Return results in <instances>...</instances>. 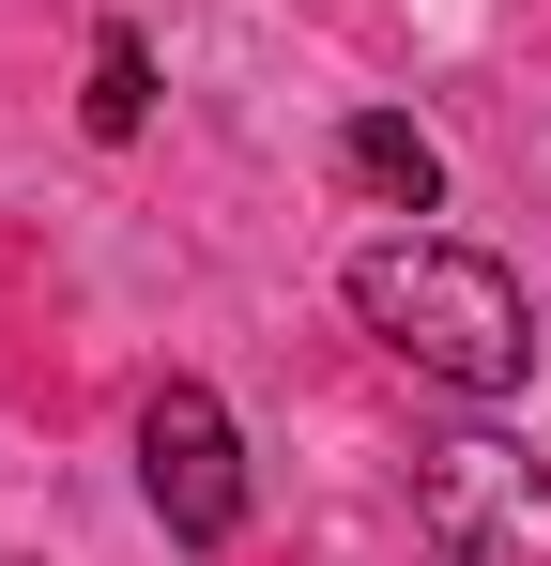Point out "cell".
<instances>
[{
	"mask_svg": "<svg viewBox=\"0 0 551 566\" xmlns=\"http://www.w3.org/2000/svg\"><path fill=\"white\" fill-rule=\"evenodd\" d=\"M353 322L445 398H521L537 382V306L490 245H445V230H383L353 245Z\"/></svg>",
	"mask_w": 551,
	"mask_h": 566,
	"instance_id": "obj_1",
	"label": "cell"
},
{
	"mask_svg": "<svg viewBox=\"0 0 551 566\" xmlns=\"http://www.w3.org/2000/svg\"><path fill=\"white\" fill-rule=\"evenodd\" d=\"M414 536L445 566H551V460L506 444V429L414 444Z\"/></svg>",
	"mask_w": 551,
	"mask_h": 566,
	"instance_id": "obj_2",
	"label": "cell"
},
{
	"mask_svg": "<svg viewBox=\"0 0 551 566\" xmlns=\"http://www.w3.org/2000/svg\"><path fill=\"white\" fill-rule=\"evenodd\" d=\"M138 490H154V521H169L184 552H215L246 521V444H230L215 382H154L138 398Z\"/></svg>",
	"mask_w": 551,
	"mask_h": 566,
	"instance_id": "obj_3",
	"label": "cell"
},
{
	"mask_svg": "<svg viewBox=\"0 0 551 566\" xmlns=\"http://www.w3.org/2000/svg\"><path fill=\"white\" fill-rule=\"evenodd\" d=\"M337 169H353V199H383V214H445V154H429V123H398V107H353V123H337Z\"/></svg>",
	"mask_w": 551,
	"mask_h": 566,
	"instance_id": "obj_4",
	"label": "cell"
},
{
	"mask_svg": "<svg viewBox=\"0 0 551 566\" xmlns=\"http://www.w3.org/2000/svg\"><path fill=\"white\" fill-rule=\"evenodd\" d=\"M92 138H138V123H154V46H138V31H92Z\"/></svg>",
	"mask_w": 551,
	"mask_h": 566,
	"instance_id": "obj_5",
	"label": "cell"
}]
</instances>
